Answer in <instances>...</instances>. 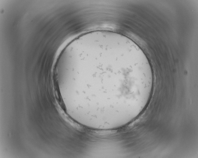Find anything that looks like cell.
I'll return each instance as SVG.
<instances>
[{
	"label": "cell",
	"instance_id": "obj_1",
	"mask_svg": "<svg viewBox=\"0 0 198 158\" xmlns=\"http://www.w3.org/2000/svg\"><path fill=\"white\" fill-rule=\"evenodd\" d=\"M93 87L102 89L105 106L117 110L140 104L152 87L153 74L143 61L121 49H102L84 56L75 68Z\"/></svg>",
	"mask_w": 198,
	"mask_h": 158
}]
</instances>
